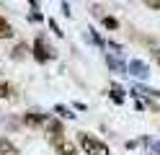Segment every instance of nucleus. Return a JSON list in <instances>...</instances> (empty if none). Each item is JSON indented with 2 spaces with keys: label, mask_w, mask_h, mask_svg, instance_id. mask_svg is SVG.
Returning <instances> with one entry per match:
<instances>
[{
  "label": "nucleus",
  "mask_w": 160,
  "mask_h": 155,
  "mask_svg": "<svg viewBox=\"0 0 160 155\" xmlns=\"http://www.w3.org/2000/svg\"><path fill=\"white\" fill-rule=\"evenodd\" d=\"M80 145H83V150H85L88 155H111V152H108V145H106V142L91 137L88 132H80Z\"/></svg>",
  "instance_id": "obj_1"
},
{
  "label": "nucleus",
  "mask_w": 160,
  "mask_h": 155,
  "mask_svg": "<svg viewBox=\"0 0 160 155\" xmlns=\"http://www.w3.org/2000/svg\"><path fill=\"white\" fill-rule=\"evenodd\" d=\"M49 142H52V147L57 150V155H78V147L65 137V134H49Z\"/></svg>",
  "instance_id": "obj_2"
},
{
  "label": "nucleus",
  "mask_w": 160,
  "mask_h": 155,
  "mask_svg": "<svg viewBox=\"0 0 160 155\" xmlns=\"http://www.w3.org/2000/svg\"><path fill=\"white\" fill-rule=\"evenodd\" d=\"M31 54H34V59H36V62H42V65L52 59V49H47V44H44V36H36V39H34Z\"/></svg>",
  "instance_id": "obj_3"
},
{
  "label": "nucleus",
  "mask_w": 160,
  "mask_h": 155,
  "mask_svg": "<svg viewBox=\"0 0 160 155\" xmlns=\"http://www.w3.org/2000/svg\"><path fill=\"white\" fill-rule=\"evenodd\" d=\"M127 70H129V75H134V78H139V80H145V78L150 75V70H147V65H145L142 59H132Z\"/></svg>",
  "instance_id": "obj_4"
},
{
  "label": "nucleus",
  "mask_w": 160,
  "mask_h": 155,
  "mask_svg": "<svg viewBox=\"0 0 160 155\" xmlns=\"http://www.w3.org/2000/svg\"><path fill=\"white\" fill-rule=\"evenodd\" d=\"M132 93H134V96H142V98H150V101H152V106H155V101H160V90L145 88V85H134Z\"/></svg>",
  "instance_id": "obj_5"
},
{
  "label": "nucleus",
  "mask_w": 160,
  "mask_h": 155,
  "mask_svg": "<svg viewBox=\"0 0 160 155\" xmlns=\"http://www.w3.org/2000/svg\"><path fill=\"white\" fill-rule=\"evenodd\" d=\"M0 155H18V147L3 134H0Z\"/></svg>",
  "instance_id": "obj_6"
},
{
  "label": "nucleus",
  "mask_w": 160,
  "mask_h": 155,
  "mask_svg": "<svg viewBox=\"0 0 160 155\" xmlns=\"http://www.w3.org/2000/svg\"><path fill=\"white\" fill-rule=\"evenodd\" d=\"M23 121H26V124H31V127H36V124H44V121H47V114H39V111L31 114V111H28L26 116H23Z\"/></svg>",
  "instance_id": "obj_7"
},
{
  "label": "nucleus",
  "mask_w": 160,
  "mask_h": 155,
  "mask_svg": "<svg viewBox=\"0 0 160 155\" xmlns=\"http://www.w3.org/2000/svg\"><path fill=\"white\" fill-rule=\"evenodd\" d=\"M13 36V26H11V21H5L3 16H0V39H11Z\"/></svg>",
  "instance_id": "obj_8"
},
{
  "label": "nucleus",
  "mask_w": 160,
  "mask_h": 155,
  "mask_svg": "<svg viewBox=\"0 0 160 155\" xmlns=\"http://www.w3.org/2000/svg\"><path fill=\"white\" fill-rule=\"evenodd\" d=\"M108 96L114 98V103H122V101H124V88L119 85V83H114V85H111V93H108Z\"/></svg>",
  "instance_id": "obj_9"
},
{
  "label": "nucleus",
  "mask_w": 160,
  "mask_h": 155,
  "mask_svg": "<svg viewBox=\"0 0 160 155\" xmlns=\"http://www.w3.org/2000/svg\"><path fill=\"white\" fill-rule=\"evenodd\" d=\"M47 132L49 134H62V124H59L57 119H49L47 121Z\"/></svg>",
  "instance_id": "obj_10"
},
{
  "label": "nucleus",
  "mask_w": 160,
  "mask_h": 155,
  "mask_svg": "<svg viewBox=\"0 0 160 155\" xmlns=\"http://www.w3.org/2000/svg\"><path fill=\"white\" fill-rule=\"evenodd\" d=\"M108 67H111L114 72H124V65H122V59H119V57H108Z\"/></svg>",
  "instance_id": "obj_11"
},
{
  "label": "nucleus",
  "mask_w": 160,
  "mask_h": 155,
  "mask_svg": "<svg viewBox=\"0 0 160 155\" xmlns=\"http://www.w3.org/2000/svg\"><path fill=\"white\" fill-rule=\"evenodd\" d=\"M54 111H57V114H59V116H62V119H75V114L70 111L67 106H62V103H59V106H54Z\"/></svg>",
  "instance_id": "obj_12"
},
{
  "label": "nucleus",
  "mask_w": 160,
  "mask_h": 155,
  "mask_svg": "<svg viewBox=\"0 0 160 155\" xmlns=\"http://www.w3.org/2000/svg\"><path fill=\"white\" fill-rule=\"evenodd\" d=\"M26 52H28L26 44H18V47L13 49V59H23V57H26Z\"/></svg>",
  "instance_id": "obj_13"
},
{
  "label": "nucleus",
  "mask_w": 160,
  "mask_h": 155,
  "mask_svg": "<svg viewBox=\"0 0 160 155\" xmlns=\"http://www.w3.org/2000/svg\"><path fill=\"white\" fill-rule=\"evenodd\" d=\"M103 26L111 28V31H116V28H119V21H116L114 16H106V18H103Z\"/></svg>",
  "instance_id": "obj_14"
},
{
  "label": "nucleus",
  "mask_w": 160,
  "mask_h": 155,
  "mask_svg": "<svg viewBox=\"0 0 160 155\" xmlns=\"http://www.w3.org/2000/svg\"><path fill=\"white\" fill-rule=\"evenodd\" d=\"M11 96V85L8 83H0V98H8Z\"/></svg>",
  "instance_id": "obj_15"
},
{
  "label": "nucleus",
  "mask_w": 160,
  "mask_h": 155,
  "mask_svg": "<svg viewBox=\"0 0 160 155\" xmlns=\"http://www.w3.org/2000/svg\"><path fill=\"white\" fill-rule=\"evenodd\" d=\"M147 8H152V10H160V0H147Z\"/></svg>",
  "instance_id": "obj_16"
},
{
  "label": "nucleus",
  "mask_w": 160,
  "mask_h": 155,
  "mask_svg": "<svg viewBox=\"0 0 160 155\" xmlns=\"http://www.w3.org/2000/svg\"><path fill=\"white\" fill-rule=\"evenodd\" d=\"M49 26H52V31H54L57 36H62V31H59V26H57V21H49Z\"/></svg>",
  "instance_id": "obj_17"
},
{
  "label": "nucleus",
  "mask_w": 160,
  "mask_h": 155,
  "mask_svg": "<svg viewBox=\"0 0 160 155\" xmlns=\"http://www.w3.org/2000/svg\"><path fill=\"white\" fill-rule=\"evenodd\" d=\"M108 47H111V49H114V54H116V57H119V54H122V44H114V41H111V44H108Z\"/></svg>",
  "instance_id": "obj_18"
},
{
  "label": "nucleus",
  "mask_w": 160,
  "mask_h": 155,
  "mask_svg": "<svg viewBox=\"0 0 160 155\" xmlns=\"http://www.w3.org/2000/svg\"><path fill=\"white\" fill-rule=\"evenodd\" d=\"M152 152H155V155H160V142H152Z\"/></svg>",
  "instance_id": "obj_19"
},
{
  "label": "nucleus",
  "mask_w": 160,
  "mask_h": 155,
  "mask_svg": "<svg viewBox=\"0 0 160 155\" xmlns=\"http://www.w3.org/2000/svg\"><path fill=\"white\" fill-rule=\"evenodd\" d=\"M158 65H160V57H158Z\"/></svg>",
  "instance_id": "obj_20"
}]
</instances>
